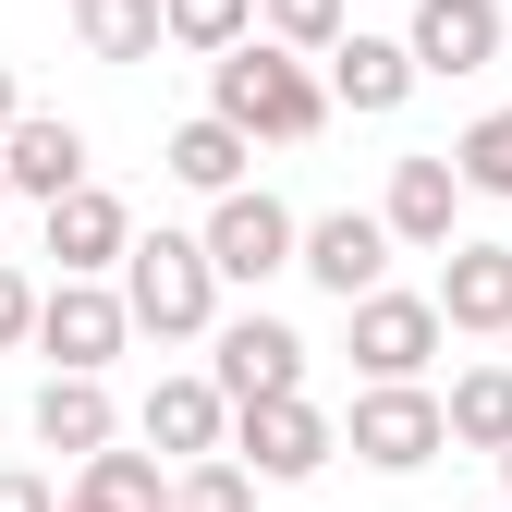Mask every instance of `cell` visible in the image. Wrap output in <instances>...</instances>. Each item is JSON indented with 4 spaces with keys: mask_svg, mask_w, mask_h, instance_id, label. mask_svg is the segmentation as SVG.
Masks as SVG:
<instances>
[{
    "mask_svg": "<svg viewBox=\"0 0 512 512\" xmlns=\"http://www.w3.org/2000/svg\"><path fill=\"white\" fill-rule=\"evenodd\" d=\"M208 122H232L244 147H305L317 122H330V86H317V61L244 37V49L208 61Z\"/></svg>",
    "mask_w": 512,
    "mask_h": 512,
    "instance_id": "1",
    "label": "cell"
},
{
    "mask_svg": "<svg viewBox=\"0 0 512 512\" xmlns=\"http://www.w3.org/2000/svg\"><path fill=\"white\" fill-rule=\"evenodd\" d=\"M110 293H122V317H135L147 342H208L220 330V281H208L196 232H135L122 269H110Z\"/></svg>",
    "mask_w": 512,
    "mask_h": 512,
    "instance_id": "2",
    "label": "cell"
},
{
    "mask_svg": "<svg viewBox=\"0 0 512 512\" xmlns=\"http://www.w3.org/2000/svg\"><path fill=\"white\" fill-rule=\"evenodd\" d=\"M220 452H232V464H244L256 488H305L317 464H330V452H342V415H317L305 391H293V403H244V415H232V439H220Z\"/></svg>",
    "mask_w": 512,
    "mask_h": 512,
    "instance_id": "3",
    "label": "cell"
},
{
    "mask_svg": "<svg viewBox=\"0 0 512 512\" xmlns=\"http://www.w3.org/2000/svg\"><path fill=\"white\" fill-rule=\"evenodd\" d=\"M293 232H305V220L269 196V183H244V196L208 208L196 256H208V281H244V293H256V281H281V269H293Z\"/></svg>",
    "mask_w": 512,
    "mask_h": 512,
    "instance_id": "4",
    "label": "cell"
},
{
    "mask_svg": "<svg viewBox=\"0 0 512 512\" xmlns=\"http://www.w3.org/2000/svg\"><path fill=\"white\" fill-rule=\"evenodd\" d=\"M122 342H135V317H122L110 281H49L37 293V354H49V378H98Z\"/></svg>",
    "mask_w": 512,
    "mask_h": 512,
    "instance_id": "5",
    "label": "cell"
},
{
    "mask_svg": "<svg viewBox=\"0 0 512 512\" xmlns=\"http://www.w3.org/2000/svg\"><path fill=\"white\" fill-rule=\"evenodd\" d=\"M342 317H354L366 391H427V354H439V305H427V293H366V305H342Z\"/></svg>",
    "mask_w": 512,
    "mask_h": 512,
    "instance_id": "6",
    "label": "cell"
},
{
    "mask_svg": "<svg viewBox=\"0 0 512 512\" xmlns=\"http://www.w3.org/2000/svg\"><path fill=\"white\" fill-rule=\"evenodd\" d=\"M293 269L330 305H366V293H391V232H378V208H330L293 232Z\"/></svg>",
    "mask_w": 512,
    "mask_h": 512,
    "instance_id": "7",
    "label": "cell"
},
{
    "mask_svg": "<svg viewBox=\"0 0 512 512\" xmlns=\"http://www.w3.org/2000/svg\"><path fill=\"white\" fill-rule=\"evenodd\" d=\"M342 452H354V464H378V476H427L439 452H452V439H439V391H354Z\"/></svg>",
    "mask_w": 512,
    "mask_h": 512,
    "instance_id": "8",
    "label": "cell"
},
{
    "mask_svg": "<svg viewBox=\"0 0 512 512\" xmlns=\"http://www.w3.org/2000/svg\"><path fill=\"white\" fill-rule=\"evenodd\" d=\"M208 391L244 415V403H293L305 391V330H281V317H220V366Z\"/></svg>",
    "mask_w": 512,
    "mask_h": 512,
    "instance_id": "9",
    "label": "cell"
},
{
    "mask_svg": "<svg viewBox=\"0 0 512 512\" xmlns=\"http://www.w3.org/2000/svg\"><path fill=\"white\" fill-rule=\"evenodd\" d=\"M500 0H415V25H403V61H415V86L427 74H488L500 61Z\"/></svg>",
    "mask_w": 512,
    "mask_h": 512,
    "instance_id": "10",
    "label": "cell"
},
{
    "mask_svg": "<svg viewBox=\"0 0 512 512\" xmlns=\"http://www.w3.org/2000/svg\"><path fill=\"white\" fill-rule=\"evenodd\" d=\"M74 183H86V122L25 110L13 135H0V196H37V208H61Z\"/></svg>",
    "mask_w": 512,
    "mask_h": 512,
    "instance_id": "11",
    "label": "cell"
},
{
    "mask_svg": "<svg viewBox=\"0 0 512 512\" xmlns=\"http://www.w3.org/2000/svg\"><path fill=\"white\" fill-rule=\"evenodd\" d=\"M452 208H464V183H452V159H439V147L391 159V196H378V232H391V244L452 256Z\"/></svg>",
    "mask_w": 512,
    "mask_h": 512,
    "instance_id": "12",
    "label": "cell"
},
{
    "mask_svg": "<svg viewBox=\"0 0 512 512\" xmlns=\"http://www.w3.org/2000/svg\"><path fill=\"white\" fill-rule=\"evenodd\" d=\"M122 244H135V208H122L110 183H74V196L49 208V256H61V281H110Z\"/></svg>",
    "mask_w": 512,
    "mask_h": 512,
    "instance_id": "13",
    "label": "cell"
},
{
    "mask_svg": "<svg viewBox=\"0 0 512 512\" xmlns=\"http://www.w3.org/2000/svg\"><path fill=\"white\" fill-rule=\"evenodd\" d=\"M135 427H147V452H159V464H208L220 439H232V403L208 391V378H159V391L135 403Z\"/></svg>",
    "mask_w": 512,
    "mask_h": 512,
    "instance_id": "14",
    "label": "cell"
},
{
    "mask_svg": "<svg viewBox=\"0 0 512 512\" xmlns=\"http://www.w3.org/2000/svg\"><path fill=\"white\" fill-rule=\"evenodd\" d=\"M439 330H476V342H500L512 330V244H452V269H439Z\"/></svg>",
    "mask_w": 512,
    "mask_h": 512,
    "instance_id": "15",
    "label": "cell"
},
{
    "mask_svg": "<svg viewBox=\"0 0 512 512\" xmlns=\"http://www.w3.org/2000/svg\"><path fill=\"white\" fill-rule=\"evenodd\" d=\"M317 86H330L342 110H403L415 98V61H403V37H366V25H342V49H330V74H317Z\"/></svg>",
    "mask_w": 512,
    "mask_h": 512,
    "instance_id": "16",
    "label": "cell"
},
{
    "mask_svg": "<svg viewBox=\"0 0 512 512\" xmlns=\"http://www.w3.org/2000/svg\"><path fill=\"white\" fill-rule=\"evenodd\" d=\"M244 159H256V147L232 135V122H208V110H196V122H183V135L159 147V171L183 183V196H208V208H220V196H244Z\"/></svg>",
    "mask_w": 512,
    "mask_h": 512,
    "instance_id": "17",
    "label": "cell"
},
{
    "mask_svg": "<svg viewBox=\"0 0 512 512\" xmlns=\"http://www.w3.org/2000/svg\"><path fill=\"white\" fill-rule=\"evenodd\" d=\"M439 439H452V452H512V366H464L452 378V403H439Z\"/></svg>",
    "mask_w": 512,
    "mask_h": 512,
    "instance_id": "18",
    "label": "cell"
},
{
    "mask_svg": "<svg viewBox=\"0 0 512 512\" xmlns=\"http://www.w3.org/2000/svg\"><path fill=\"white\" fill-rule=\"evenodd\" d=\"M110 427L122 415H110L98 378H49V391H37V452H74L86 464V452H110Z\"/></svg>",
    "mask_w": 512,
    "mask_h": 512,
    "instance_id": "19",
    "label": "cell"
},
{
    "mask_svg": "<svg viewBox=\"0 0 512 512\" xmlns=\"http://www.w3.org/2000/svg\"><path fill=\"white\" fill-rule=\"evenodd\" d=\"M86 61H159V0H74Z\"/></svg>",
    "mask_w": 512,
    "mask_h": 512,
    "instance_id": "20",
    "label": "cell"
},
{
    "mask_svg": "<svg viewBox=\"0 0 512 512\" xmlns=\"http://www.w3.org/2000/svg\"><path fill=\"white\" fill-rule=\"evenodd\" d=\"M74 488L110 500V512H171V464H159V452H86Z\"/></svg>",
    "mask_w": 512,
    "mask_h": 512,
    "instance_id": "21",
    "label": "cell"
},
{
    "mask_svg": "<svg viewBox=\"0 0 512 512\" xmlns=\"http://www.w3.org/2000/svg\"><path fill=\"white\" fill-rule=\"evenodd\" d=\"M159 37H171V49H196V61H220V49L256 37V0H159Z\"/></svg>",
    "mask_w": 512,
    "mask_h": 512,
    "instance_id": "22",
    "label": "cell"
},
{
    "mask_svg": "<svg viewBox=\"0 0 512 512\" xmlns=\"http://www.w3.org/2000/svg\"><path fill=\"white\" fill-rule=\"evenodd\" d=\"M256 37L293 49V61H330L342 49V0H256Z\"/></svg>",
    "mask_w": 512,
    "mask_h": 512,
    "instance_id": "23",
    "label": "cell"
},
{
    "mask_svg": "<svg viewBox=\"0 0 512 512\" xmlns=\"http://www.w3.org/2000/svg\"><path fill=\"white\" fill-rule=\"evenodd\" d=\"M439 159H452V183H464V196H512V110L464 122V147H439Z\"/></svg>",
    "mask_w": 512,
    "mask_h": 512,
    "instance_id": "24",
    "label": "cell"
},
{
    "mask_svg": "<svg viewBox=\"0 0 512 512\" xmlns=\"http://www.w3.org/2000/svg\"><path fill=\"white\" fill-rule=\"evenodd\" d=\"M171 512H256V476H244L232 452H208V464L171 476Z\"/></svg>",
    "mask_w": 512,
    "mask_h": 512,
    "instance_id": "25",
    "label": "cell"
},
{
    "mask_svg": "<svg viewBox=\"0 0 512 512\" xmlns=\"http://www.w3.org/2000/svg\"><path fill=\"white\" fill-rule=\"evenodd\" d=\"M13 342H37V281L0 269V354H13Z\"/></svg>",
    "mask_w": 512,
    "mask_h": 512,
    "instance_id": "26",
    "label": "cell"
},
{
    "mask_svg": "<svg viewBox=\"0 0 512 512\" xmlns=\"http://www.w3.org/2000/svg\"><path fill=\"white\" fill-rule=\"evenodd\" d=\"M0 512H61V488H49L37 464H0Z\"/></svg>",
    "mask_w": 512,
    "mask_h": 512,
    "instance_id": "27",
    "label": "cell"
},
{
    "mask_svg": "<svg viewBox=\"0 0 512 512\" xmlns=\"http://www.w3.org/2000/svg\"><path fill=\"white\" fill-rule=\"evenodd\" d=\"M13 122H25V98H13V61H0V135H13Z\"/></svg>",
    "mask_w": 512,
    "mask_h": 512,
    "instance_id": "28",
    "label": "cell"
},
{
    "mask_svg": "<svg viewBox=\"0 0 512 512\" xmlns=\"http://www.w3.org/2000/svg\"><path fill=\"white\" fill-rule=\"evenodd\" d=\"M61 512H110V500H86V488H61Z\"/></svg>",
    "mask_w": 512,
    "mask_h": 512,
    "instance_id": "29",
    "label": "cell"
},
{
    "mask_svg": "<svg viewBox=\"0 0 512 512\" xmlns=\"http://www.w3.org/2000/svg\"><path fill=\"white\" fill-rule=\"evenodd\" d=\"M500 488H512V452H500Z\"/></svg>",
    "mask_w": 512,
    "mask_h": 512,
    "instance_id": "30",
    "label": "cell"
},
{
    "mask_svg": "<svg viewBox=\"0 0 512 512\" xmlns=\"http://www.w3.org/2000/svg\"><path fill=\"white\" fill-rule=\"evenodd\" d=\"M0 208H13V196H0Z\"/></svg>",
    "mask_w": 512,
    "mask_h": 512,
    "instance_id": "31",
    "label": "cell"
}]
</instances>
